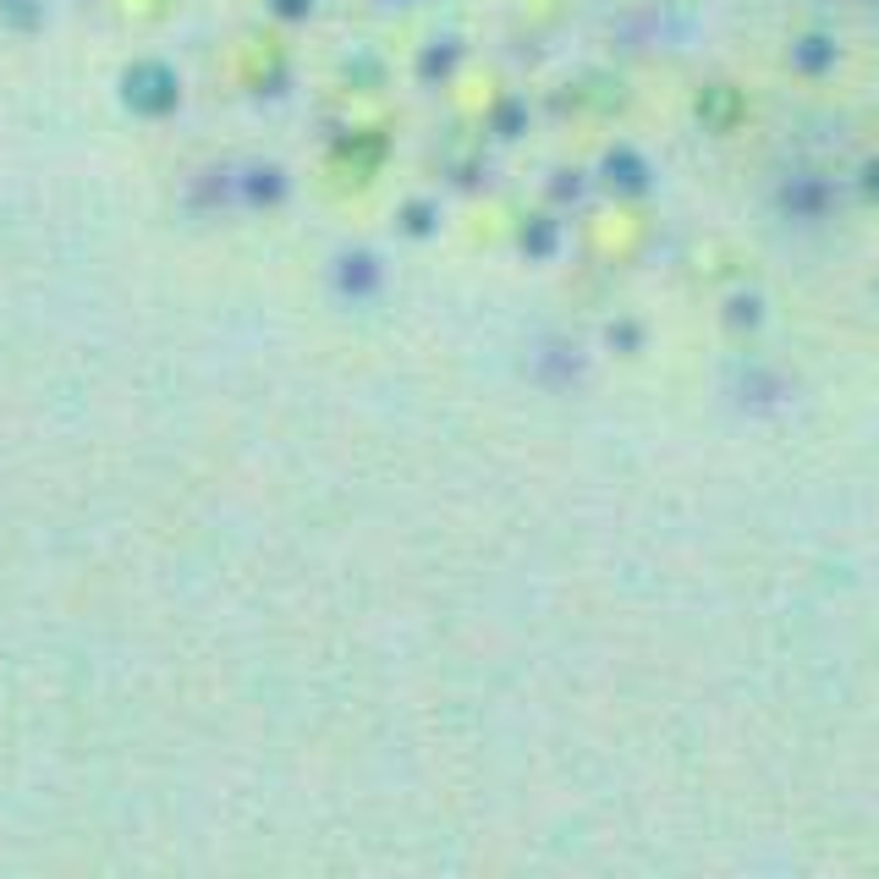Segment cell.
<instances>
[{
  "mask_svg": "<svg viewBox=\"0 0 879 879\" xmlns=\"http://www.w3.org/2000/svg\"><path fill=\"white\" fill-rule=\"evenodd\" d=\"M122 100L138 111V116H170L176 105H182V83H176V72L165 66V61H138V66H127V77H122Z\"/></svg>",
  "mask_w": 879,
  "mask_h": 879,
  "instance_id": "cell-1",
  "label": "cell"
},
{
  "mask_svg": "<svg viewBox=\"0 0 879 879\" xmlns=\"http://www.w3.org/2000/svg\"><path fill=\"white\" fill-rule=\"evenodd\" d=\"M335 292L347 297V302H374V297L385 292V265H380V254H369V248H352V254H341L335 259Z\"/></svg>",
  "mask_w": 879,
  "mask_h": 879,
  "instance_id": "cell-2",
  "label": "cell"
},
{
  "mask_svg": "<svg viewBox=\"0 0 879 879\" xmlns=\"http://www.w3.org/2000/svg\"><path fill=\"white\" fill-rule=\"evenodd\" d=\"M699 122L710 127V133H736L742 122H747V100H742V89L736 83H704V94H699Z\"/></svg>",
  "mask_w": 879,
  "mask_h": 879,
  "instance_id": "cell-3",
  "label": "cell"
},
{
  "mask_svg": "<svg viewBox=\"0 0 879 879\" xmlns=\"http://www.w3.org/2000/svg\"><path fill=\"white\" fill-rule=\"evenodd\" d=\"M599 182H604L616 198H638V193H649V165H643L638 148H610V154L599 159Z\"/></svg>",
  "mask_w": 879,
  "mask_h": 879,
  "instance_id": "cell-4",
  "label": "cell"
},
{
  "mask_svg": "<svg viewBox=\"0 0 879 879\" xmlns=\"http://www.w3.org/2000/svg\"><path fill=\"white\" fill-rule=\"evenodd\" d=\"M556 248H561V226H556V215H545V209H539V215H523V220H517V254H523V259H534V265H539V259H556Z\"/></svg>",
  "mask_w": 879,
  "mask_h": 879,
  "instance_id": "cell-5",
  "label": "cell"
},
{
  "mask_svg": "<svg viewBox=\"0 0 879 879\" xmlns=\"http://www.w3.org/2000/svg\"><path fill=\"white\" fill-rule=\"evenodd\" d=\"M335 159H347L352 170H358V182L385 159V133H352V138H341L335 144Z\"/></svg>",
  "mask_w": 879,
  "mask_h": 879,
  "instance_id": "cell-6",
  "label": "cell"
},
{
  "mask_svg": "<svg viewBox=\"0 0 879 879\" xmlns=\"http://www.w3.org/2000/svg\"><path fill=\"white\" fill-rule=\"evenodd\" d=\"M242 198L259 204V209H270V204L287 198V176L276 165H254V170H242Z\"/></svg>",
  "mask_w": 879,
  "mask_h": 879,
  "instance_id": "cell-7",
  "label": "cell"
},
{
  "mask_svg": "<svg viewBox=\"0 0 879 879\" xmlns=\"http://www.w3.org/2000/svg\"><path fill=\"white\" fill-rule=\"evenodd\" d=\"M484 122H489V133H500V138H523V133H528V105L511 100V94H500V100L484 111Z\"/></svg>",
  "mask_w": 879,
  "mask_h": 879,
  "instance_id": "cell-8",
  "label": "cell"
},
{
  "mask_svg": "<svg viewBox=\"0 0 879 879\" xmlns=\"http://www.w3.org/2000/svg\"><path fill=\"white\" fill-rule=\"evenodd\" d=\"M604 341H610V352H621V358H632V352L643 347V324H638V319H616V324L604 330Z\"/></svg>",
  "mask_w": 879,
  "mask_h": 879,
  "instance_id": "cell-9",
  "label": "cell"
},
{
  "mask_svg": "<svg viewBox=\"0 0 879 879\" xmlns=\"http://www.w3.org/2000/svg\"><path fill=\"white\" fill-rule=\"evenodd\" d=\"M402 231H407V237H430V231H435V204H418V198H413V204L402 209Z\"/></svg>",
  "mask_w": 879,
  "mask_h": 879,
  "instance_id": "cell-10",
  "label": "cell"
},
{
  "mask_svg": "<svg viewBox=\"0 0 879 879\" xmlns=\"http://www.w3.org/2000/svg\"><path fill=\"white\" fill-rule=\"evenodd\" d=\"M830 55H836L830 39H797V66L814 72V66H830Z\"/></svg>",
  "mask_w": 879,
  "mask_h": 879,
  "instance_id": "cell-11",
  "label": "cell"
},
{
  "mask_svg": "<svg viewBox=\"0 0 879 879\" xmlns=\"http://www.w3.org/2000/svg\"><path fill=\"white\" fill-rule=\"evenodd\" d=\"M726 324H758V297H736V302H726Z\"/></svg>",
  "mask_w": 879,
  "mask_h": 879,
  "instance_id": "cell-12",
  "label": "cell"
},
{
  "mask_svg": "<svg viewBox=\"0 0 879 879\" xmlns=\"http://www.w3.org/2000/svg\"><path fill=\"white\" fill-rule=\"evenodd\" d=\"M456 61H462V55H456V50H451V44H445V50H435V55H430V61H418V72H424V77H445V72H451V66H456Z\"/></svg>",
  "mask_w": 879,
  "mask_h": 879,
  "instance_id": "cell-13",
  "label": "cell"
},
{
  "mask_svg": "<svg viewBox=\"0 0 879 879\" xmlns=\"http://www.w3.org/2000/svg\"><path fill=\"white\" fill-rule=\"evenodd\" d=\"M270 11H276V17H292V22H302V17L313 11V0H270Z\"/></svg>",
  "mask_w": 879,
  "mask_h": 879,
  "instance_id": "cell-14",
  "label": "cell"
}]
</instances>
